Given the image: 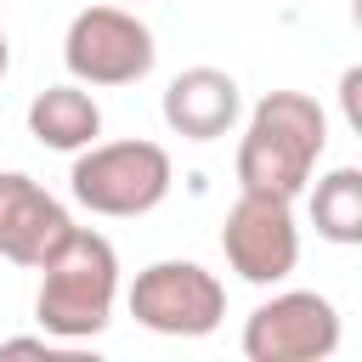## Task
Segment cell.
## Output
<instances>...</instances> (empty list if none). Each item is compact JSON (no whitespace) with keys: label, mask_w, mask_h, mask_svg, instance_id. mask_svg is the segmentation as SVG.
<instances>
[{"label":"cell","mask_w":362,"mask_h":362,"mask_svg":"<svg viewBox=\"0 0 362 362\" xmlns=\"http://www.w3.org/2000/svg\"><path fill=\"white\" fill-rule=\"evenodd\" d=\"M28 136L51 153H79L102 136V107L79 79L74 85H45L28 102Z\"/></svg>","instance_id":"10"},{"label":"cell","mask_w":362,"mask_h":362,"mask_svg":"<svg viewBox=\"0 0 362 362\" xmlns=\"http://www.w3.org/2000/svg\"><path fill=\"white\" fill-rule=\"evenodd\" d=\"M311 226H317V238H328L339 249L362 243V170L356 164H339V170L317 175V187H311Z\"/></svg>","instance_id":"11"},{"label":"cell","mask_w":362,"mask_h":362,"mask_svg":"<svg viewBox=\"0 0 362 362\" xmlns=\"http://www.w3.org/2000/svg\"><path fill=\"white\" fill-rule=\"evenodd\" d=\"M0 6H6V0H0Z\"/></svg>","instance_id":"14"},{"label":"cell","mask_w":362,"mask_h":362,"mask_svg":"<svg viewBox=\"0 0 362 362\" xmlns=\"http://www.w3.org/2000/svg\"><path fill=\"white\" fill-rule=\"evenodd\" d=\"M68 232H74V215L62 198H51L23 170H0V260L40 272Z\"/></svg>","instance_id":"8"},{"label":"cell","mask_w":362,"mask_h":362,"mask_svg":"<svg viewBox=\"0 0 362 362\" xmlns=\"http://www.w3.org/2000/svg\"><path fill=\"white\" fill-rule=\"evenodd\" d=\"M356 90H362V68H345L339 74V102H345V124L362 130V107H356Z\"/></svg>","instance_id":"12"},{"label":"cell","mask_w":362,"mask_h":362,"mask_svg":"<svg viewBox=\"0 0 362 362\" xmlns=\"http://www.w3.org/2000/svg\"><path fill=\"white\" fill-rule=\"evenodd\" d=\"M62 62L79 85H96V90H113V85H136L153 74L158 62V45H153V28L124 11V6H85L68 34H62Z\"/></svg>","instance_id":"5"},{"label":"cell","mask_w":362,"mask_h":362,"mask_svg":"<svg viewBox=\"0 0 362 362\" xmlns=\"http://www.w3.org/2000/svg\"><path fill=\"white\" fill-rule=\"evenodd\" d=\"M238 119H243V90L226 68L198 62L164 85V124L187 141H221V136H232Z\"/></svg>","instance_id":"9"},{"label":"cell","mask_w":362,"mask_h":362,"mask_svg":"<svg viewBox=\"0 0 362 362\" xmlns=\"http://www.w3.org/2000/svg\"><path fill=\"white\" fill-rule=\"evenodd\" d=\"M328 153V113L305 90H266L238 136V192L300 198Z\"/></svg>","instance_id":"1"},{"label":"cell","mask_w":362,"mask_h":362,"mask_svg":"<svg viewBox=\"0 0 362 362\" xmlns=\"http://www.w3.org/2000/svg\"><path fill=\"white\" fill-rule=\"evenodd\" d=\"M6 68H11V40L0 34V79H6Z\"/></svg>","instance_id":"13"},{"label":"cell","mask_w":362,"mask_h":362,"mask_svg":"<svg viewBox=\"0 0 362 362\" xmlns=\"http://www.w3.org/2000/svg\"><path fill=\"white\" fill-rule=\"evenodd\" d=\"M170 181H175V164L158 141H90L74 153V170H68V192L79 209L90 215H107V221H130V215H153L164 198H170Z\"/></svg>","instance_id":"3"},{"label":"cell","mask_w":362,"mask_h":362,"mask_svg":"<svg viewBox=\"0 0 362 362\" xmlns=\"http://www.w3.org/2000/svg\"><path fill=\"white\" fill-rule=\"evenodd\" d=\"M113 300H119V255L102 232L74 226L62 238V249L40 266V294H34V322L62 339H96L113 322Z\"/></svg>","instance_id":"2"},{"label":"cell","mask_w":362,"mask_h":362,"mask_svg":"<svg viewBox=\"0 0 362 362\" xmlns=\"http://www.w3.org/2000/svg\"><path fill=\"white\" fill-rule=\"evenodd\" d=\"M221 255L226 266L255 283L272 288L300 266V226H294V204L288 198H266V192H238L226 221H221Z\"/></svg>","instance_id":"6"},{"label":"cell","mask_w":362,"mask_h":362,"mask_svg":"<svg viewBox=\"0 0 362 362\" xmlns=\"http://www.w3.org/2000/svg\"><path fill=\"white\" fill-rule=\"evenodd\" d=\"M130 317L164 339H204L226 317V288L198 260H153L130 283Z\"/></svg>","instance_id":"4"},{"label":"cell","mask_w":362,"mask_h":362,"mask_svg":"<svg viewBox=\"0 0 362 362\" xmlns=\"http://www.w3.org/2000/svg\"><path fill=\"white\" fill-rule=\"evenodd\" d=\"M339 351V311L317 288H283L260 300L243 322L249 362H322Z\"/></svg>","instance_id":"7"}]
</instances>
